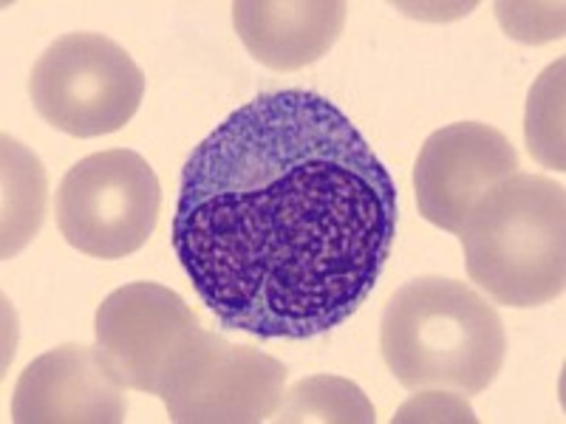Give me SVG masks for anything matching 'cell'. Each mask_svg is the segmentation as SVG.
<instances>
[{"label":"cell","instance_id":"6da1fadb","mask_svg":"<svg viewBox=\"0 0 566 424\" xmlns=\"http://www.w3.org/2000/svg\"><path fill=\"white\" fill-rule=\"evenodd\" d=\"M397 184L315 91L261 94L187 156L174 250L230 331L310 340L371 295L397 239Z\"/></svg>","mask_w":566,"mask_h":424},{"label":"cell","instance_id":"7a4b0ae2","mask_svg":"<svg viewBox=\"0 0 566 424\" xmlns=\"http://www.w3.org/2000/svg\"><path fill=\"white\" fill-rule=\"evenodd\" d=\"M382 360L408 391L476 396L499 377L507 335L499 311L468 283L417 277L382 311Z\"/></svg>","mask_w":566,"mask_h":424},{"label":"cell","instance_id":"3957f363","mask_svg":"<svg viewBox=\"0 0 566 424\" xmlns=\"http://www.w3.org/2000/svg\"><path fill=\"white\" fill-rule=\"evenodd\" d=\"M470 280L510 309H533L564 295L566 195L544 176L513 173L493 184L464 219Z\"/></svg>","mask_w":566,"mask_h":424},{"label":"cell","instance_id":"277c9868","mask_svg":"<svg viewBox=\"0 0 566 424\" xmlns=\"http://www.w3.org/2000/svg\"><path fill=\"white\" fill-rule=\"evenodd\" d=\"M29 94L52 128L74 139H94L134 119L145 97V74L111 38L71 32L40 54Z\"/></svg>","mask_w":566,"mask_h":424},{"label":"cell","instance_id":"5b68a950","mask_svg":"<svg viewBox=\"0 0 566 424\" xmlns=\"http://www.w3.org/2000/svg\"><path fill=\"white\" fill-rule=\"evenodd\" d=\"M283 388V362L199 326L165 368L156 396L176 424H258L275 416Z\"/></svg>","mask_w":566,"mask_h":424},{"label":"cell","instance_id":"8992f818","mask_svg":"<svg viewBox=\"0 0 566 424\" xmlns=\"http://www.w3.org/2000/svg\"><path fill=\"white\" fill-rule=\"evenodd\" d=\"M161 210L154 168L125 148L85 156L63 176L57 226L69 246L99 261H119L148 244Z\"/></svg>","mask_w":566,"mask_h":424},{"label":"cell","instance_id":"52a82bcc","mask_svg":"<svg viewBox=\"0 0 566 424\" xmlns=\"http://www.w3.org/2000/svg\"><path fill=\"white\" fill-rule=\"evenodd\" d=\"M196 328L185 297L148 280L111 292L94 320L97 348L116 380L154 396L165 368Z\"/></svg>","mask_w":566,"mask_h":424},{"label":"cell","instance_id":"ba28073f","mask_svg":"<svg viewBox=\"0 0 566 424\" xmlns=\"http://www.w3.org/2000/svg\"><path fill=\"white\" fill-rule=\"evenodd\" d=\"M513 173H518V153L502 130L484 123H453L433 130L413 168L419 215L459 235L473 204Z\"/></svg>","mask_w":566,"mask_h":424},{"label":"cell","instance_id":"9c48e42d","mask_svg":"<svg viewBox=\"0 0 566 424\" xmlns=\"http://www.w3.org/2000/svg\"><path fill=\"white\" fill-rule=\"evenodd\" d=\"M125 413V385L99 348H52L29 362L14 385L12 422L18 424H119Z\"/></svg>","mask_w":566,"mask_h":424},{"label":"cell","instance_id":"30bf717a","mask_svg":"<svg viewBox=\"0 0 566 424\" xmlns=\"http://www.w3.org/2000/svg\"><path fill=\"white\" fill-rule=\"evenodd\" d=\"M343 0H235L232 23L258 63L297 71L335 45L346 26Z\"/></svg>","mask_w":566,"mask_h":424},{"label":"cell","instance_id":"8fae6325","mask_svg":"<svg viewBox=\"0 0 566 424\" xmlns=\"http://www.w3.org/2000/svg\"><path fill=\"white\" fill-rule=\"evenodd\" d=\"M275 422L286 424H374L377 413L360 385L343 377H310L283 393Z\"/></svg>","mask_w":566,"mask_h":424},{"label":"cell","instance_id":"7c38bea8","mask_svg":"<svg viewBox=\"0 0 566 424\" xmlns=\"http://www.w3.org/2000/svg\"><path fill=\"white\" fill-rule=\"evenodd\" d=\"M564 60H555L527 99V148L544 168L564 173Z\"/></svg>","mask_w":566,"mask_h":424},{"label":"cell","instance_id":"4fadbf2b","mask_svg":"<svg viewBox=\"0 0 566 424\" xmlns=\"http://www.w3.org/2000/svg\"><path fill=\"white\" fill-rule=\"evenodd\" d=\"M499 20L504 23L507 34L527 43H544L564 34V7H530V3H499L495 7Z\"/></svg>","mask_w":566,"mask_h":424},{"label":"cell","instance_id":"5bb4252c","mask_svg":"<svg viewBox=\"0 0 566 424\" xmlns=\"http://www.w3.org/2000/svg\"><path fill=\"white\" fill-rule=\"evenodd\" d=\"M397 422H476V413L459 393L419 391V396L399 407Z\"/></svg>","mask_w":566,"mask_h":424}]
</instances>
